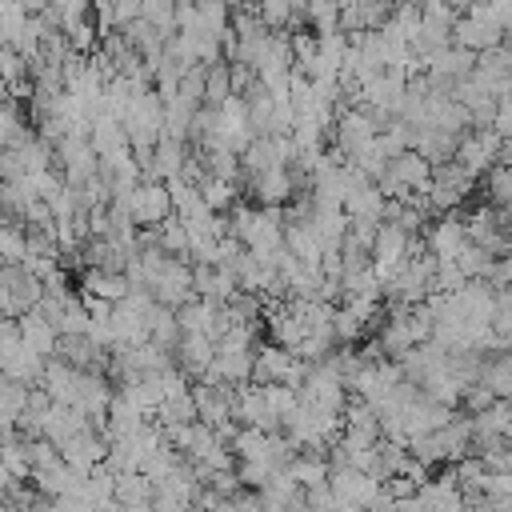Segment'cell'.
I'll return each instance as SVG.
<instances>
[{
  "label": "cell",
  "mask_w": 512,
  "mask_h": 512,
  "mask_svg": "<svg viewBox=\"0 0 512 512\" xmlns=\"http://www.w3.org/2000/svg\"><path fill=\"white\" fill-rule=\"evenodd\" d=\"M132 224L140 228H156L164 216H172V200H168V184L164 180H136L124 196Z\"/></svg>",
  "instance_id": "1"
},
{
  "label": "cell",
  "mask_w": 512,
  "mask_h": 512,
  "mask_svg": "<svg viewBox=\"0 0 512 512\" xmlns=\"http://www.w3.org/2000/svg\"><path fill=\"white\" fill-rule=\"evenodd\" d=\"M328 488H332V508H368L380 480H372L368 472L360 468H348V464H336L328 468Z\"/></svg>",
  "instance_id": "2"
},
{
  "label": "cell",
  "mask_w": 512,
  "mask_h": 512,
  "mask_svg": "<svg viewBox=\"0 0 512 512\" xmlns=\"http://www.w3.org/2000/svg\"><path fill=\"white\" fill-rule=\"evenodd\" d=\"M440 468H444V472L428 476V480L416 488V500H420V508H428V512H460L464 500H460L456 472H452V464H440Z\"/></svg>",
  "instance_id": "3"
},
{
  "label": "cell",
  "mask_w": 512,
  "mask_h": 512,
  "mask_svg": "<svg viewBox=\"0 0 512 512\" xmlns=\"http://www.w3.org/2000/svg\"><path fill=\"white\" fill-rule=\"evenodd\" d=\"M504 32H508V28H500V24H492V20H480V16H468V12H456L448 40H452V44H460V48H468V52H480V48H492V44L508 40Z\"/></svg>",
  "instance_id": "4"
},
{
  "label": "cell",
  "mask_w": 512,
  "mask_h": 512,
  "mask_svg": "<svg viewBox=\"0 0 512 512\" xmlns=\"http://www.w3.org/2000/svg\"><path fill=\"white\" fill-rule=\"evenodd\" d=\"M208 360H212V340H208L204 332H180V340L172 344V364H176L188 380H196V376L208 368Z\"/></svg>",
  "instance_id": "5"
},
{
  "label": "cell",
  "mask_w": 512,
  "mask_h": 512,
  "mask_svg": "<svg viewBox=\"0 0 512 512\" xmlns=\"http://www.w3.org/2000/svg\"><path fill=\"white\" fill-rule=\"evenodd\" d=\"M384 172L392 180H400L404 188H416V192H428V184H432V164L416 148H404V152L388 156V168Z\"/></svg>",
  "instance_id": "6"
},
{
  "label": "cell",
  "mask_w": 512,
  "mask_h": 512,
  "mask_svg": "<svg viewBox=\"0 0 512 512\" xmlns=\"http://www.w3.org/2000/svg\"><path fill=\"white\" fill-rule=\"evenodd\" d=\"M16 332H20L24 348H32L36 356H52V348H56V328L40 316V308H36V304H32V308H24V312L16 316Z\"/></svg>",
  "instance_id": "7"
},
{
  "label": "cell",
  "mask_w": 512,
  "mask_h": 512,
  "mask_svg": "<svg viewBox=\"0 0 512 512\" xmlns=\"http://www.w3.org/2000/svg\"><path fill=\"white\" fill-rule=\"evenodd\" d=\"M112 500H116L120 508H148V500H152V480H148L140 468H132V472H112Z\"/></svg>",
  "instance_id": "8"
},
{
  "label": "cell",
  "mask_w": 512,
  "mask_h": 512,
  "mask_svg": "<svg viewBox=\"0 0 512 512\" xmlns=\"http://www.w3.org/2000/svg\"><path fill=\"white\" fill-rule=\"evenodd\" d=\"M476 380L488 384L492 396H512V356H508V348L504 352H484Z\"/></svg>",
  "instance_id": "9"
},
{
  "label": "cell",
  "mask_w": 512,
  "mask_h": 512,
  "mask_svg": "<svg viewBox=\"0 0 512 512\" xmlns=\"http://www.w3.org/2000/svg\"><path fill=\"white\" fill-rule=\"evenodd\" d=\"M196 192H200V200L212 208V212H228L236 200H240V184L236 180H224V176H200V184H196Z\"/></svg>",
  "instance_id": "10"
},
{
  "label": "cell",
  "mask_w": 512,
  "mask_h": 512,
  "mask_svg": "<svg viewBox=\"0 0 512 512\" xmlns=\"http://www.w3.org/2000/svg\"><path fill=\"white\" fill-rule=\"evenodd\" d=\"M480 184H484L480 200H488V204H496V208H508V204H512V172H508L504 160L488 164L484 176H480Z\"/></svg>",
  "instance_id": "11"
},
{
  "label": "cell",
  "mask_w": 512,
  "mask_h": 512,
  "mask_svg": "<svg viewBox=\"0 0 512 512\" xmlns=\"http://www.w3.org/2000/svg\"><path fill=\"white\" fill-rule=\"evenodd\" d=\"M228 96H232V84H228V60L220 56V60L204 64V92H200V104L216 108V104H224Z\"/></svg>",
  "instance_id": "12"
},
{
  "label": "cell",
  "mask_w": 512,
  "mask_h": 512,
  "mask_svg": "<svg viewBox=\"0 0 512 512\" xmlns=\"http://www.w3.org/2000/svg\"><path fill=\"white\" fill-rule=\"evenodd\" d=\"M288 476L300 484V488H312V484H324L328 480V460L324 456H308V452H296L288 464Z\"/></svg>",
  "instance_id": "13"
},
{
  "label": "cell",
  "mask_w": 512,
  "mask_h": 512,
  "mask_svg": "<svg viewBox=\"0 0 512 512\" xmlns=\"http://www.w3.org/2000/svg\"><path fill=\"white\" fill-rule=\"evenodd\" d=\"M156 248H164L168 256L188 260V228H184L176 216H164V220L156 224Z\"/></svg>",
  "instance_id": "14"
},
{
  "label": "cell",
  "mask_w": 512,
  "mask_h": 512,
  "mask_svg": "<svg viewBox=\"0 0 512 512\" xmlns=\"http://www.w3.org/2000/svg\"><path fill=\"white\" fill-rule=\"evenodd\" d=\"M24 260V224L16 216H0V264Z\"/></svg>",
  "instance_id": "15"
},
{
  "label": "cell",
  "mask_w": 512,
  "mask_h": 512,
  "mask_svg": "<svg viewBox=\"0 0 512 512\" xmlns=\"http://www.w3.org/2000/svg\"><path fill=\"white\" fill-rule=\"evenodd\" d=\"M492 256H496V252H488L484 244H472V240H464V244L456 248V256H452V264L464 272V280H472V276H484V268L492 264Z\"/></svg>",
  "instance_id": "16"
},
{
  "label": "cell",
  "mask_w": 512,
  "mask_h": 512,
  "mask_svg": "<svg viewBox=\"0 0 512 512\" xmlns=\"http://www.w3.org/2000/svg\"><path fill=\"white\" fill-rule=\"evenodd\" d=\"M192 8H196V24H200L208 36H216V40H220V32L228 28L232 8H228L224 0H192Z\"/></svg>",
  "instance_id": "17"
},
{
  "label": "cell",
  "mask_w": 512,
  "mask_h": 512,
  "mask_svg": "<svg viewBox=\"0 0 512 512\" xmlns=\"http://www.w3.org/2000/svg\"><path fill=\"white\" fill-rule=\"evenodd\" d=\"M332 336H336V344H356V340H364L368 332H364V320H360L352 308L336 304V308H332Z\"/></svg>",
  "instance_id": "18"
},
{
  "label": "cell",
  "mask_w": 512,
  "mask_h": 512,
  "mask_svg": "<svg viewBox=\"0 0 512 512\" xmlns=\"http://www.w3.org/2000/svg\"><path fill=\"white\" fill-rule=\"evenodd\" d=\"M140 16L160 28V36L176 32V0H140Z\"/></svg>",
  "instance_id": "19"
},
{
  "label": "cell",
  "mask_w": 512,
  "mask_h": 512,
  "mask_svg": "<svg viewBox=\"0 0 512 512\" xmlns=\"http://www.w3.org/2000/svg\"><path fill=\"white\" fill-rule=\"evenodd\" d=\"M64 36H68V44H72V52H92L96 44H100V32H96V24L88 20V16H80V20H72V24H64Z\"/></svg>",
  "instance_id": "20"
},
{
  "label": "cell",
  "mask_w": 512,
  "mask_h": 512,
  "mask_svg": "<svg viewBox=\"0 0 512 512\" xmlns=\"http://www.w3.org/2000/svg\"><path fill=\"white\" fill-rule=\"evenodd\" d=\"M260 396H264V404H268V412L280 420L284 412H292V404H296V388H288V384H280V380H268V384H260Z\"/></svg>",
  "instance_id": "21"
},
{
  "label": "cell",
  "mask_w": 512,
  "mask_h": 512,
  "mask_svg": "<svg viewBox=\"0 0 512 512\" xmlns=\"http://www.w3.org/2000/svg\"><path fill=\"white\" fill-rule=\"evenodd\" d=\"M0 80H4L8 88H16V84L28 80V60H24L12 44H0Z\"/></svg>",
  "instance_id": "22"
},
{
  "label": "cell",
  "mask_w": 512,
  "mask_h": 512,
  "mask_svg": "<svg viewBox=\"0 0 512 512\" xmlns=\"http://www.w3.org/2000/svg\"><path fill=\"white\" fill-rule=\"evenodd\" d=\"M232 472H236V480H240L244 488H260V484L268 480L272 464H268L264 456H256V460H236V464H232Z\"/></svg>",
  "instance_id": "23"
},
{
  "label": "cell",
  "mask_w": 512,
  "mask_h": 512,
  "mask_svg": "<svg viewBox=\"0 0 512 512\" xmlns=\"http://www.w3.org/2000/svg\"><path fill=\"white\" fill-rule=\"evenodd\" d=\"M252 80H256L252 64H244V60H228V84H232V96H244Z\"/></svg>",
  "instance_id": "24"
},
{
  "label": "cell",
  "mask_w": 512,
  "mask_h": 512,
  "mask_svg": "<svg viewBox=\"0 0 512 512\" xmlns=\"http://www.w3.org/2000/svg\"><path fill=\"white\" fill-rule=\"evenodd\" d=\"M224 4H228V8H240V0H224Z\"/></svg>",
  "instance_id": "25"
},
{
  "label": "cell",
  "mask_w": 512,
  "mask_h": 512,
  "mask_svg": "<svg viewBox=\"0 0 512 512\" xmlns=\"http://www.w3.org/2000/svg\"><path fill=\"white\" fill-rule=\"evenodd\" d=\"M392 4H408V0H392Z\"/></svg>",
  "instance_id": "26"
}]
</instances>
